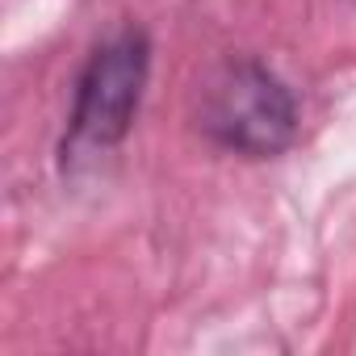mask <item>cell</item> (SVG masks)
Listing matches in <instances>:
<instances>
[{
    "instance_id": "cell-1",
    "label": "cell",
    "mask_w": 356,
    "mask_h": 356,
    "mask_svg": "<svg viewBox=\"0 0 356 356\" xmlns=\"http://www.w3.org/2000/svg\"><path fill=\"white\" fill-rule=\"evenodd\" d=\"M202 130L239 155H277L298 130L293 97L260 63L231 59L202 84Z\"/></svg>"
},
{
    "instance_id": "cell-2",
    "label": "cell",
    "mask_w": 356,
    "mask_h": 356,
    "mask_svg": "<svg viewBox=\"0 0 356 356\" xmlns=\"http://www.w3.org/2000/svg\"><path fill=\"white\" fill-rule=\"evenodd\" d=\"M147 63H151V51H147V38L138 30L109 38L88 59L80 88H76L72 147L105 151V147L126 138V130L138 113V101H143Z\"/></svg>"
},
{
    "instance_id": "cell-3",
    "label": "cell",
    "mask_w": 356,
    "mask_h": 356,
    "mask_svg": "<svg viewBox=\"0 0 356 356\" xmlns=\"http://www.w3.org/2000/svg\"><path fill=\"white\" fill-rule=\"evenodd\" d=\"M352 5H356V0H352Z\"/></svg>"
}]
</instances>
